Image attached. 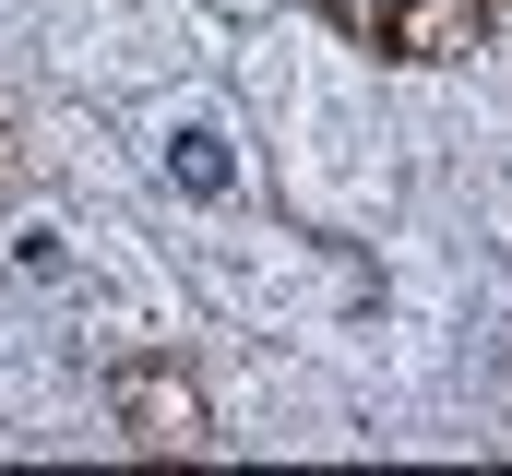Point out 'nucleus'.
Returning <instances> with one entry per match:
<instances>
[{"label":"nucleus","mask_w":512,"mask_h":476,"mask_svg":"<svg viewBox=\"0 0 512 476\" xmlns=\"http://www.w3.org/2000/svg\"><path fill=\"white\" fill-rule=\"evenodd\" d=\"M227 179H239L227 131H215V119H167V191H191V203H227Z\"/></svg>","instance_id":"f257e3e1"}]
</instances>
